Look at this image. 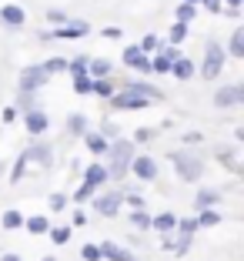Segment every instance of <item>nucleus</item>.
I'll return each mask as SVG.
<instances>
[{
    "label": "nucleus",
    "instance_id": "56",
    "mask_svg": "<svg viewBox=\"0 0 244 261\" xmlns=\"http://www.w3.org/2000/svg\"><path fill=\"white\" fill-rule=\"evenodd\" d=\"M181 4H194V7H198V4H201V0H181Z\"/></svg>",
    "mask_w": 244,
    "mask_h": 261
},
{
    "label": "nucleus",
    "instance_id": "18",
    "mask_svg": "<svg viewBox=\"0 0 244 261\" xmlns=\"http://www.w3.org/2000/svg\"><path fill=\"white\" fill-rule=\"evenodd\" d=\"M194 74H198V64H194L187 54H181L174 64H171V74L168 77H174V81H191Z\"/></svg>",
    "mask_w": 244,
    "mask_h": 261
},
{
    "label": "nucleus",
    "instance_id": "39",
    "mask_svg": "<svg viewBox=\"0 0 244 261\" xmlns=\"http://www.w3.org/2000/svg\"><path fill=\"white\" fill-rule=\"evenodd\" d=\"M174 231H177V234H198V218H177V224H174Z\"/></svg>",
    "mask_w": 244,
    "mask_h": 261
},
{
    "label": "nucleus",
    "instance_id": "16",
    "mask_svg": "<svg viewBox=\"0 0 244 261\" xmlns=\"http://www.w3.org/2000/svg\"><path fill=\"white\" fill-rule=\"evenodd\" d=\"M84 185H91L94 191H100V188L111 185V181H107V168H104L100 161H91V164L84 168Z\"/></svg>",
    "mask_w": 244,
    "mask_h": 261
},
{
    "label": "nucleus",
    "instance_id": "19",
    "mask_svg": "<svg viewBox=\"0 0 244 261\" xmlns=\"http://www.w3.org/2000/svg\"><path fill=\"white\" fill-rule=\"evenodd\" d=\"M97 248H100V261H130L134 258L124 245H114V241H100Z\"/></svg>",
    "mask_w": 244,
    "mask_h": 261
},
{
    "label": "nucleus",
    "instance_id": "10",
    "mask_svg": "<svg viewBox=\"0 0 244 261\" xmlns=\"http://www.w3.org/2000/svg\"><path fill=\"white\" fill-rule=\"evenodd\" d=\"M130 174H134V181L151 185V181H157L160 168H157V161H154L151 154H134V161H130Z\"/></svg>",
    "mask_w": 244,
    "mask_h": 261
},
{
    "label": "nucleus",
    "instance_id": "44",
    "mask_svg": "<svg viewBox=\"0 0 244 261\" xmlns=\"http://www.w3.org/2000/svg\"><path fill=\"white\" fill-rule=\"evenodd\" d=\"M44 17H47V23H50V27H61V23H67V20H70V17L64 14L61 7H50V10H47Z\"/></svg>",
    "mask_w": 244,
    "mask_h": 261
},
{
    "label": "nucleus",
    "instance_id": "30",
    "mask_svg": "<svg viewBox=\"0 0 244 261\" xmlns=\"http://www.w3.org/2000/svg\"><path fill=\"white\" fill-rule=\"evenodd\" d=\"M127 221H130V228H138V231H151V211H147V207L127 211Z\"/></svg>",
    "mask_w": 244,
    "mask_h": 261
},
{
    "label": "nucleus",
    "instance_id": "58",
    "mask_svg": "<svg viewBox=\"0 0 244 261\" xmlns=\"http://www.w3.org/2000/svg\"><path fill=\"white\" fill-rule=\"evenodd\" d=\"M0 174H4V161H0Z\"/></svg>",
    "mask_w": 244,
    "mask_h": 261
},
{
    "label": "nucleus",
    "instance_id": "7",
    "mask_svg": "<svg viewBox=\"0 0 244 261\" xmlns=\"http://www.w3.org/2000/svg\"><path fill=\"white\" fill-rule=\"evenodd\" d=\"M107 108H111V111H147V108H151V100L141 97V94H134V91L117 87V91L107 97Z\"/></svg>",
    "mask_w": 244,
    "mask_h": 261
},
{
    "label": "nucleus",
    "instance_id": "9",
    "mask_svg": "<svg viewBox=\"0 0 244 261\" xmlns=\"http://www.w3.org/2000/svg\"><path fill=\"white\" fill-rule=\"evenodd\" d=\"M20 154L27 158V164H37V168H50L53 164V144L47 138H34Z\"/></svg>",
    "mask_w": 244,
    "mask_h": 261
},
{
    "label": "nucleus",
    "instance_id": "40",
    "mask_svg": "<svg viewBox=\"0 0 244 261\" xmlns=\"http://www.w3.org/2000/svg\"><path fill=\"white\" fill-rule=\"evenodd\" d=\"M67 194H64V191H50V194H47V207H50V211H64V207H67Z\"/></svg>",
    "mask_w": 244,
    "mask_h": 261
},
{
    "label": "nucleus",
    "instance_id": "15",
    "mask_svg": "<svg viewBox=\"0 0 244 261\" xmlns=\"http://www.w3.org/2000/svg\"><path fill=\"white\" fill-rule=\"evenodd\" d=\"M214 158L221 168H228L231 174H241V161H237V147L234 144H218L214 147Z\"/></svg>",
    "mask_w": 244,
    "mask_h": 261
},
{
    "label": "nucleus",
    "instance_id": "2",
    "mask_svg": "<svg viewBox=\"0 0 244 261\" xmlns=\"http://www.w3.org/2000/svg\"><path fill=\"white\" fill-rule=\"evenodd\" d=\"M168 161H171V168H174V174L181 177L184 185H198L201 177H204V171H207V161L201 158L194 147H181V151H171L168 154Z\"/></svg>",
    "mask_w": 244,
    "mask_h": 261
},
{
    "label": "nucleus",
    "instance_id": "50",
    "mask_svg": "<svg viewBox=\"0 0 244 261\" xmlns=\"http://www.w3.org/2000/svg\"><path fill=\"white\" fill-rule=\"evenodd\" d=\"M174 231H164V234H160V248H164V251H174Z\"/></svg>",
    "mask_w": 244,
    "mask_h": 261
},
{
    "label": "nucleus",
    "instance_id": "1",
    "mask_svg": "<svg viewBox=\"0 0 244 261\" xmlns=\"http://www.w3.org/2000/svg\"><path fill=\"white\" fill-rule=\"evenodd\" d=\"M134 154H138V144L130 138H114L107 141V181L111 185H124V177L130 174V161H134Z\"/></svg>",
    "mask_w": 244,
    "mask_h": 261
},
{
    "label": "nucleus",
    "instance_id": "17",
    "mask_svg": "<svg viewBox=\"0 0 244 261\" xmlns=\"http://www.w3.org/2000/svg\"><path fill=\"white\" fill-rule=\"evenodd\" d=\"M64 130H67L70 138H84L87 130H91V117L74 111V114H67V121H64Z\"/></svg>",
    "mask_w": 244,
    "mask_h": 261
},
{
    "label": "nucleus",
    "instance_id": "21",
    "mask_svg": "<svg viewBox=\"0 0 244 261\" xmlns=\"http://www.w3.org/2000/svg\"><path fill=\"white\" fill-rule=\"evenodd\" d=\"M224 54L234 57V61H244V27H234V31H231V40H228V47H224Z\"/></svg>",
    "mask_w": 244,
    "mask_h": 261
},
{
    "label": "nucleus",
    "instance_id": "45",
    "mask_svg": "<svg viewBox=\"0 0 244 261\" xmlns=\"http://www.w3.org/2000/svg\"><path fill=\"white\" fill-rule=\"evenodd\" d=\"M154 138H157V130H154V127H138L130 141H134V144H147V141H154Z\"/></svg>",
    "mask_w": 244,
    "mask_h": 261
},
{
    "label": "nucleus",
    "instance_id": "55",
    "mask_svg": "<svg viewBox=\"0 0 244 261\" xmlns=\"http://www.w3.org/2000/svg\"><path fill=\"white\" fill-rule=\"evenodd\" d=\"M221 4H224V7H237V10H241V4H244V0H221Z\"/></svg>",
    "mask_w": 244,
    "mask_h": 261
},
{
    "label": "nucleus",
    "instance_id": "29",
    "mask_svg": "<svg viewBox=\"0 0 244 261\" xmlns=\"http://www.w3.org/2000/svg\"><path fill=\"white\" fill-rule=\"evenodd\" d=\"M14 108H17V114H27V111H34V108H40V100H37V94H27V91H17V100H14Z\"/></svg>",
    "mask_w": 244,
    "mask_h": 261
},
{
    "label": "nucleus",
    "instance_id": "26",
    "mask_svg": "<svg viewBox=\"0 0 244 261\" xmlns=\"http://www.w3.org/2000/svg\"><path fill=\"white\" fill-rule=\"evenodd\" d=\"M87 74H91V77H111V74H114V64L107 61V57H91Z\"/></svg>",
    "mask_w": 244,
    "mask_h": 261
},
{
    "label": "nucleus",
    "instance_id": "37",
    "mask_svg": "<svg viewBox=\"0 0 244 261\" xmlns=\"http://www.w3.org/2000/svg\"><path fill=\"white\" fill-rule=\"evenodd\" d=\"M47 234H50V241L57 248H64L70 241V224H61V228H53V224H50V231H47Z\"/></svg>",
    "mask_w": 244,
    "mask_h": 261
},
{
    "label": "nucleus",
    "instance_id": "47",
    "mask_svg": "<svg viewBox=\"0 0 244 261\" xmlns=\"http://www.w3.org/2000/svg\"><path fill=\"white\" fill-rule=\"evenodd\" d=\"M87 221H91V218H87L84 207H77L74 215H70V228H87Z\"/></svg>",
    "mask_w": 244,
    "mask_h": 261
},
{
    "label": "nucleus",
    "instance_id": "6",
    "mask_svg": "<svg viewBox=\"0 0 244 261\" xmlns=\"http://www.w3.org/2000/svg\"><path fill=\"white\" fill-rule=\"evenodd\" d=\"M50 84V77H47V70L40 67V64H27V67H20V74H17V91H27V94H37L40 87Z\"/></svg>",
    "mask_w": 244,
    "mask_h": 261
},
{
    "label": "nucleus",
    "instance_id": "52",
    "mask_svg": "<svg viewBox=\"0 0 244 261\" xmlns=\"http://www.w3.org/2000/svg\"><path fill=\"white\" fill-rule=\"evenodd\" d=\"M100 37H107V40H117V37H121V27H104V31H100Z\"/></svg>",
    "mask_w": 244,
    "mask_h": 261
},
{
    "label": "nucleus",
    "instance_id": "57",
    "mask_svg": "<svg viewBox=\"0 0 244 261\" xmlns=\"http://www.w3.org/2000/svg\"><path fill=\"white\" fill-rule=\"evenodd\" d=\"M40 261H57V258H53V254H47V258H40Z\"/></svg>",
    "mask_w": 244,
    "mask_h": 261
},
{
    "label": "nucleus",
    "instance_id": "59",
    "mask_svg": "<svg viewBox=\"0 0 244 261\" xmlns=\"http://www.w3.org/2000/svg\"><path fill=\"white\" fill-rule=\"evenodd\" d=\"M130 261H138V258H130Z\"/></svg>",
    "mask_w": 244,
    "mask_h": 261
},
{
    "label": "nucleus",
    "instance_id": "42",
    "mask_svg": "<svg viewBox=\"0 0 244 261\" xmlns=\"http://www.w3.org/2000/svg\"><path fill=\"white\" fill-rule=\"evenodd\" d=\"M97 134H100V138H107V141H114V138H121V127H117L114 121H100Z\"/></svg>",
    "mask_w": 244,
    "mask_h": 261
},
{
    "label": "nucleus",
    "instance_id": "46",
    "mask_svg": "<svg viewBox=\"0 0 244 261\" xmlns=\"http://www.w3.org/2000/svg\"><path fill=\"white\" fill-rule=\"evenodd\" d=\"M181 141H184V147H198L201 141H204V134H201V130H184Z\"/></svg>",
    "mask_w": 244,
    "mask_h": 261
},
{
    "label": "nucleus",
    "instance_id": "53",
    "mask_svg": "<svg viewBox=\"0 0 244 261\" xmlns=\"http://www.w3.org/2000/svg\"><path fill=\"white\" fill-rule=\"evenodd\" d=\"M221 14H224V17H231V20H237V17H241V10H237V7H224Z\"/></svg>",
    "mask_w": 244,
    "mask_h": 261
},
{
    "label": "nucleus",
    "instance_id": "11",
    "mask_svg": "<svg viewBox=\"0 0 244 261\" xmlns=\"http://www.w3.org/2000/svg\"><path fill=\"white\" fill-rule=\"evenodd\" d=\"M121 87H124V91L141 94V97H147L151 104H160V100H164V91H160V87H154L151 81H147V77H127V81H124Z\"/></svg>",
    "mask_w": 244,
    "mask_h": 261
},
{
    "label": "nucleus",
    "instance_id": "32",
    "mask_svg": "<svg viewBox=\"0 0 244 261\" xmlns=\"http://www.w3.org/2000/svg\"><path fill=\"white\" fill-rule=\"evenodd\" d=\"M40 67L47 70V77H53V74H67V57H57V54H53V57H47Z\"/></svg>",
    "mask_w": 244,
    "mask_h": 261
},
{
    "label": "nucleus",
    "instance_id": "20",
    "mask_svg": "<svg viewBox=\"0 0 244 261\" xmlns=\"http://www.w3.org/2000/svg\"><path fill=\"white\" fill-rule=\"evenodd\" d=\"M218 204H221V191H218V188H198V194H194V211L218 207Z\"/></svg>",
    "mask_w": 244,
    "mask_h": 261
},
{
    "label": "nucleus",
    "instance_id": "48",
    "mask_svg": "<svg viewBox=\"0 0 244 261\" xmlns=\"http://www.w3.org/2000/svg\"><path fill=\"white\" fill-rule=\"evenodd\" d=\"M80 258L84 261H100V248L97 245H84L80 248Z\"/></svg>",
    "mask_w": 244,
    "mask_h": 261
},
{
    "label": "nucleus",
    "instance_id": "14",
    "mask_svg": "<svg viewBox=\"0 0 244 261\" xmlns=\"http://www.w3.org/2000/svg\"><path fill=\"white\" fill-rule=\"evenodd\" d=\"M0 23H4L7 31H23L27 10H23L20 4H4V7H0Z\"/></svg>",
    "mask_w": 244,
    "mask_h": 261
},
{
    "label": "nucleus",
    "instance_id": "4",
    "mask_svg": "<svg viewBox=\"0 0 244 261\" xmlns=\"http://www.w3.org/2000/svg\"><path fill=\"white\" fill-rule=\"evenodd\" d=\"M91 207L100 218H117L124 211V188L121 185H107L104 191H97L91 198Z\"/></svg>",
    "mask_w": 244,
    "mask_h": 261
},
{
    "label": "nucleus",
    "instance_id": "33",
    "mask_svg": "<svg viewBox=\"0 0 244 261\" xmlns=\"http://www.w3.org/2000/svg\"><path fill=\"white\" fill-rule=\"evenodd\" d=\"M187 34H191V27H187V23H171V31H168V44L181 47L184 40H187Z\"/></svg>",
    "mask_w": 244,
    "mask_h": 261
},
{
    "label": "nucleus",
    "instance_id": "43",
    "mask_svg": "<svg viewBox=\"0 0 244 261\" xmlns=\"http://www.w3.org/2000/svg\"><path fill=\"white\" fill-rule=\"evenodd\" d=\"M141 50H144V54H157V47H160V37L157 34H147V37H141Z\"/></svg>",
    "mask_w": 244,
    "mask_h": 261
},
{
    "label": "nucleus",
    "instance_id": "27",
    "mask_svg": "<svg viewBox=\"0 0 244 261\" xmlns=\"http://www.w3.org/2000/svg\"><path fill=\"white\" fill-rule=\"evenodd\" d=\"M114 91H117V84L111 81V77H94V87H91V94H94V97L107 100V97H111Z\"/></svg>",
    "mask_w": 244,
    "mask_h": 261
},
{
    "label": "nucleus",
    "instance_id": "25",
    "mask_svg": "<svg viewBox=\"0 0 244 261\" xmlns=\"http://www.w3.org/2000/svg\"><path fill=\"white\" fill-rule=\"evenodd\" d=\"M0 228H4V231L23 228V211H17V207H7V211L0 215Z\"/></svg>",
    "mask_w": 244,
    "mask_h": 261
},
{
    "label": "nucleus",
    "instance_id": "13",
    "mask_svg": "<svg viewBox=\"0 0 244 261\" xmlns=\"http://www.w3.org/2000/svg\"><path fill=\"white\" fill-rule=\"evenodd\" d=\"M23 127H27V134L31 138H44L47 130H50V114H47L44 108H34L23 114Z\"/></svg>",
    "mask_w": 244,
    "mask_h": 261
},
{
    "label": "nucleus",
    "instance_id": "51",
    "mask_svg": "<svg viewBox=\"0 0 244 261\" xmlns=\"http://www.w3.org/2000/svg\"><path fill=\"white\" fill-rule=\"evenodd\" d=\"M17 117H20V114H17V108H14V104H10V108H4V124H14Z\"/></svg>",
    "mask_w": 244,
    "mask_h": 261
},
{
    "label": "nucleus",
    "instance_id": "23",
    "mask_svg": "<svg viewBox=\"0 0 244 261\" xmlns=\"http://www.w3.org/2000/svg\"><path fill=\"white\" fill-rule=\"evenodd\" d=\"M80 141H84V147L94 154V158H104V154H107V138H100L97 130H87Z\"/></svg>",
    "mask_w": 244,
    "mask_h": 261
},
{
    "label": "nucleus",
    "instance_id": "3",
    "mask_svg": "<svg viewBox=\"0 0 244 261\" xmlns=\"http://www.w3.org/2000/svg\"><path fill=\"white\" fill-rule=\"evenodd\" d=\"M224 64H228L224 44H221V40H214V37H207L204 40V61H201V67H198L201 81H218V77L224 74Z\"/></svg>",
    "mask_w": 244,
    "mask_h": 261
},
{
    "label": "nucleus",
    "instance_id": "35",
    "mask_svg": "<svg viewBox=\"0 0 244 261\" xmlns=\"http://www.w3.org/2000/svg\"><path fill=\"white\" fill-rule=\"evenodd\" d=\"M87 64H91V57H87V54L67 57V74H70V77H77V74H87Z\"/></svg>",
    "mask_w": 244,
    "mask_h": 261
},
{
    "label": "nucleus",
    "instance_id": "54",
    "mask_svg": "<svg viewBox=\"0 0 244 261\" xmlns=\"http://www.w3.org/2000/svg\"><path fill=\"white\" fill-rule=\"evenodd\" d=\"M0 261H23V258L17 251H4V254H0Z\"/></svg>",
    "mask_w": 244,
    "mask_h": 261
},
{
    "label": "nucleus",
    "instance_id": "38",
    "mask_svg": "<svg viewBox=\"0 0 244 261\" xmlns=\"http://www.w3.org/2000/svg\"><path fill=\"white\" fill-rule=\"evenodd\" d=\"M174 234H177V231H174ZM191 245H194V234H177V238H174V251H171V254L184 258V254L191 251Z\"/></svg>",
    "mask_w": 244,
    "mask_h": 261
},
{
    "label": "nucleus",
    "instance_id": "49",
    "mask_svg": "<svg viewBox=\"0 0 244 261\" xmlns=\"http://www.w3.org/2000/svg\"><path fill=\"white\" fill-rule=\"evenodd\" d=\"M198 7H204L207 14H221V10H224V4H221V0H201Z\"/></svg>",
    "mask_w": 244,
    "mask_h": 261
},
{
    "label": "nucleus",
    "instance_id": "41",
    "mask_svg": "<svg viewBox=\"0 0 244 261\" xmlns=\"http://www.w3.org/2000/svg\"><path fill=\"white\" fill-rule=\"evenodd\" d=\"M23 171H27V158H23V154H17V161H14V168H10V185H20V177H23Z\"/></svg>",
    "mask_w": 244,
    "mask_h": 261
},
{
    "label": "nucleus",
    "instance_id": "5",
    "mask_svg": "<svg viewBox=\"0 0 244 261\" xmlns=\"http://www.w3.org/2000/svg\"><path fill=\"white\" fill-rule=\"evenodd\" d=\"M91 34V23L74 17V20L61 23V27H50V31H40V40H80Z\"/></svg>",
    "mask_w": 244,
    "mask_h": 261
},
{
    "label": "nucleus",
    "instance_id": "34",
    "mask_svg": "<svg viewBox=\"0 0 244 261\" xmlns=\"http://www.w3.org/2000/svg\"><path fill=\"white\" fill-rule=\"evenodd\" d=\"M94 194H97V191H94L91 185H84V181H80V185L74 188V194H70V201H74V204H80V207H84V204H91V198H94Z\"/></svg>",
    "mask_w": 244,
    "mask_h": 261
},
{
    "label": "nucleus",
    "instance_id": "22",
    "mask_svg": "<svg viewBox=\"0 0 244 261\" xmlns=\"http://www.w3.org/2000/svg\"><path fill=\"white\" fill-rule=\"evenodd\" d=\"M174 224H177V215H174V211H157V215H151V231H157V234L174 231Z\"/></svg>",
    "mask_w": 244,
    "mask_h": 261
},
{
    "label": "nucleus",
    "instance_id": "36",
    "mask_svg": "<svg viewBox=\"0 0 244 261\" xmlns=\"http://www.w3.org/2000/svg\"><path fill=\"white\" fill-rule=\"evenodd\" d=\"M174 17H177V23H187V27H191L194 17H198V7H194V4H177Z\"/></svg>",
    "mask_w": 244,
    "mask_h": 261
},
{
    "label": "nucleus",
    "instance_id": "31",
    "mask_svg": "<svg viewBox=\"0 0 244 261\" xmlns=\"http://www.w3.org/2000/svg\"><path fill=\"white\" fill-rule=\"evenodd\" d=\"M70 87H74V94H80V97H91L94 77L91 74H77V77H70Z\"/></svg>",
    "mask_w": 244,
    "mask_h": 261
},
{
    "label": "nucleus",
    "instance_id": "24",
    "mask_svg": "<svg viewBox=\"0 0 244 261\" xmlns=\"http://www.w3.org/2000/svg\"><path fill=\"white\" fill-rule=\"evenodd\" d=\"M198 228H218V224L224 221V215L218 211V207H204V211H198Z\"/></svg>",
    "mask_w": 244,
    "mask_h": 261
},
{
    "label": "nucleus",
    "instance_id": "28",
    "mask_svg": "<svg viewBox=\"0 0 244 261\" xmlns=\"http://www.w3.org/2000/svg\"><path fill=\"white\" fill-rule=\"evenodd\" d=\"M23 228L31 231V234H47V231H50V218H47V215H34V218H23Z\"/></svg>",
    "mask_w": 244,
    "mask_h": 261
},
{
    "label": "nucleus",
    "instance_id": "8",
    "mask_svg": "<svg viewBox=\"0 0 244 261\" xmlns=\"http://www.w3.org/2000/svg\"><path fill=\"white\" fill-rule=\"evenodd\" d=\"M218 111H237L244 104V84H221L211 100Z\"/></svg>",
    "mask_w": 244,
    "mask_h": 261
},
{
    "label": "nucleus",
    "instance_id": "12",
    "mask_svg": "<svg viewBox=\"0 0 244 261\" xmlns=\"http://www.w3.org/2000/svg\"><path fill=\"white\" fill-rule=\"evenodd\" d=\"M121 61L127 64L130 70H138V74H144V77H154L151 74V54H144L138 44H130V47H124V54H121Z\"/></svg>",
    "mask_w": 244,
    "mask_h": 261
}]
</instances>
